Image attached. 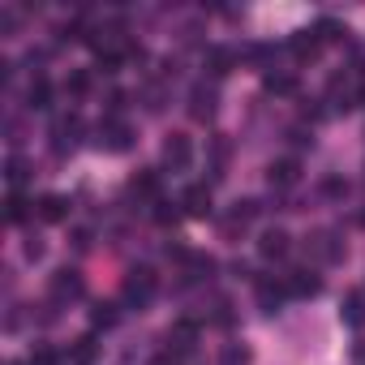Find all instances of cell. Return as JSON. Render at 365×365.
<instances>
[{
  "label": "cell",
  "mask_w": 365,
  "mask_h": 365,
  "mask_svg": "<svg viewBox=\"0 0 365 365\" xmlns=\"http://www.w3.org/2000/svg\"><path fill=\"white\" fill-rule=\"evenodd\" d=\"M120 292H125V301L129 305H150L155 301V292H159V275L150 271V267H129L125 271V284H120Z\"/></svg>",
  "instance_id": "cell-1"
},
{
  "label": "cell",
  "mask_w": 365,
  "mask_h": 365,
  "mask_svg": "<svg viewBox=\"0 0 365 365\" xmlns=\"http://www.w3.org/2000/svg\"><path fill=\"white\" fill-rule=\"evenodd\" d=\"M48 292H52V301H56V305H73V301H82V292H86V279H82V271H73V267H61V271L52 275Z\"/></svg>",
  "instance_id": "cell-2"
},
{
  "label": "cell",
  "mask_w": 365,
  "mask_h": 365,
  "mask_svg": "<svg viewBox=\"0 0 365 365\" xmlns=\"http://www.w3.org/2000/svg\"><path fill=\"white\" fill-rule=\"evenodd\" d=\"M129 142H133V129L125 120H116V116L99 120V129H95V146L99 150H129Z\"/></svg>",
  "instance_id": "cell-3"
},
{
  "label": "cell",
  "mask_w": 365,
  "mask_h": 365,
  "mask_svg": "<svg viewBox=\"0 0 365 365\" xmlns=\"http://www.w3.org/2000/svg\"><path fill=\"white\" fill-rule=\"evenodd\" d=\"M305 250H309V258H318V262H339L344 258V245L335 241V232H309L305 237Z\"/></svg>",
  "instance_id": "cell-4"
},
{
  "label": "cell",
  "mask_w": 365,
  "mask_h": 365,
  "mask_svg": "<svg viewBox=\"0 0 365 365\" xmlns=\"http://www.w3.org/2000/svg\"><path fill=\"white\" fill-rule=\"evenodd\" d=\"M190 159H194V142H190L185 133H168V142H163V163H168L172 172H180V168H190Z\"/></svg>",
  "instance_id": "cell-5"
},
{
  "label": "cell",
  "mask_w": 365,
  "mask_h": 365,
  "mask_svg": "<svg viewBox=\"0 0 365 365\" xmlns=\"http://www.w3.org/2000/svg\"><path fill=\"white\" fill-rule=\"evenodd\" d=\"M267 180H271V190H288V185H297V180H301V163L292 155L288 159H275L267 168Z\"/></svg>",
  "instance_id": "cell-6"
},
{
  "label": "cell",
  "mask_w": 365,
  "mask_h": 365,
  "mask_svg": "<svg viewBox=\"0 0 365 365\" xmlns=\"http://www.w3.org/2000/svg\"><path fill=\"white\" fill-rule=\"evenodd\" d=\"M190 116H194V120H211V116H215V86L198 82V86L190 91Z\"/></svg>",
  "instance_id": "cell-7"
},
{
  "label": "cell",
  "mask_w": 365,
  "mask_h": 365,
  "mask_svg": "<svg viewBox=\"0 0 365 365\" xmlns=\"http://www.w3.org/2000/svg\"><path fill=\"white\" fill-rule=\"evenodd\" d=\"M78 133H82V120H78V116H61L56 129H52V146H56V155L73 150V146H78Z\"/></svg>",
  "instance_id": "cell-8"
},
{
  "label": "cell",
  "mask_w": 365,
  "mask_h": 365,
  "mask_svg": "<svg viewBox=\"0 0 365 365\" xmlns=\"http://www.w3.org/2000/svg\"><path fill=\"white\" fill-rule=\"evenodd\" d=\"M180 207H185L194 220H207V215L215 211V207H211V190H207V185H190L185 194H180Z\"/></svg>",
  "instance_id": "cell-9"
},
{
  "label": "cell",
  "mask_w": 365,
  "mask_h": 365,
  "mask_svg": "<svg viewBox=\"0 0 365 365\" xmlns=\"http://www.w3.org/2000/svg\"><path fill=\"white\" fill-rule=\"evenodd\" d=\"M194 344H198V327H194V322H176V327L168 331V352H172V356L190 352Z\"/></svg>",
  "instance_id": "cell-10"
},
{
  "label": "cell",
  "mask_w": 365,
  "mask_h": 365,
  "mask_svg": "<svg viewBox=\"0 0 365 365\" xmlns=\"http://www.w3.org/2000/svg\"><path fill=\"white\" fill-rule=\"evenodd\" d=\"M39 220H43V224L69 220V198H65V194H43V198H39Z\"/></svg>",
  "instance_id": "cell-11"
},
{
  "label": "cell",
  "mask_w": 365,
  "mask_h": 365,
  "mask_svg": "<svg viewBox=\"0 0 365 365\" xmlns=\"http://www.w3.org/2000/svg\"><path fill=\"white\" fill-rule=\"evenodd\" d=\"M284 297H288V284H275V279H258V305H262L267 314H279Z\"/></svg>",
  "instance_id": "cell-12"
},
{
  "label": "cell",
  "mask_w": 365,
  "mask_h": 365,
  "mask_svg": "<svg viewBox=\"0 0 365 365\" xmlns=\"http://www.w3.org/2000/svg\"><path fill=\"white\" fill-rule=\"evenodd\" d=\"M318 52H322V39L314 35V26H309V31H297V35H292V56H297V61H314Z\"/></svg>",
  "instance_id": "cell-13"
},
{
  "label": "cell",
  "mask_w": 365,
  "mask_h": 365,
  "mask_svg": "<svg viewBox=\"0 0 365 365\" xmlns=\"http://www.w3.org/2000/svg\"><path fill=\"white\" fill-rule=\"evenodd\" d=\"M258 254H262V258H284V254H288V232H284V228H267L262 241H258Z\"/></svg>",
  "instance_id": "cell-14"
},
{
  "label": "cell",
  "mask_w": 365,
  "mask_h": 365,
  "mask_svg": "<svg viewBox=\"0 0 365 365\" xmlns=\"http://www.w3.org/2000/svg\"><path fill=\"white\" fill-rule=\"evenodd\" d=\"M318 288H322V279H318V275H309V271L288 275V297H318Z\"/></svg>",
  "instance_id": "cell-15"
},
{
  "label": "cell",
  "mask_w": 365,
  "mask_h": 365,
  "mask_svg": "<svg viewBox=\"0 0 365 365\" xmlns=\"http://www.w3.org/2000/svg\"><path fill=\"white\" fill-rule=\"evenodd\" d=\"M344 322H348V327H365V297H361V292H352V297L344 301Z\"/></svg>",
  "instance_id": "cell-16"
},
{
  "label": "cell",
  "mask_w": 365,
  "mask_h": 365,
  "mask_svg": "<svg viewBox=\"0 0 365 365\" xmlns=\"http://www.w3.org/2000/svg\"><path fill=\"white\" fill-rule=\"evenodd\" d=\"M207 69H211L215 78H224V73L232 69V52H224V48H211V52H207Z\"/></svg>",
  "instance_id": "cell-17"
},
{
  "label": "cell",
  "mask_w": 365,
  "mask_h": 365,
  "mask_svg": "<svg viewBox=\"0 0 365 365\" xmlns=\"http://www.w3.org/2000/svg\"><path fill=\"white\" fill-rule=\"evenodd\" d=\"M91 361H95V339L86 335V339H78L69 348V365H91Z\"/></svg>",
  "instance_id": "cell-18"
},
{
  "label": "cell",
  "mask_w": 365,
  "mask_h": 365,
  "mask_svg": "<svg viewBox=\"0 0 365 365\" xmlns=\"http://www.w3.org/2000/svg\"><path fill=\"white\" fill-rule=\"evenodd\" d=\"M267 91L271 95H292L297 91V78L292 73H267Z\"/></svg>",
  "instance_id": "cell-19"
},
{
  "label": "cell",
  "mask_w": 365,
  "mask_h": 365,
  "mask_svg": "<svg viewBox=\"0 0 365 365\" xmlns=\"http://www.w3.org/2000/svg\"><path fill=\"white\" fill-rule=\"evenodd\" d=\"M5 220H9V224H22V220H26V198H22L18 190L5 198Z\"/></svg>",
  "instance_id": "cell-20"
},
{
  "label": "cell",
  "mask_w": 365,
  "mask_h": 365,
  "mask_svg": "<svg viewBox=\"0 0 365 365\" xmlns=\"http://www.w3.org/2000/svg\"><path fill=\"white\" fill-rule=\"evenodd\" d=\"M26 99H31V108H48V99H52V86H48L43 78H35V82H31V91H26Z\"/></svg>",
  "instance_id": "cell-21"
},
{
  "label": "cell",
  "mask_w": 365,
  "mask_h": 365,
  "mask_svg": "<svg viewBox=\"0 0 365 365\" xmlns=\"http://www.w3.org/2000/svg\"><path fill=\"white\" fill-rule=\"evenodd\" d=\"M86 86H91V73H86V69H73V73H69V82H65V91H69V95H86Z\"/></svg>",
  "instance_id": "cell-22"
},
{
  "label": "cell",
  "mask_w": 365,
  "mask_h": 365,
  "mask_svg": "<svg viewBox=\"0 0 365 365\" xmlns=\"http://www.w3.org/2000/svg\"><path fill=\"white\" fill-rule=\"evenodd\" d=\"M5 176H9V185H14V190H18V185H22V180H26V163H22V159H18V155H14V159H9V163H5Z\"/></svg>",
  "instance_id": "cell-23"
},
{
  "label": "cell",
  "mask_w": 365,
  "mask_h": 365,
  "mask_svg": "<svg viewBox=\"0 0 365 365\" xmlns=\"http://www.w3.org/2000/svg\"><path fill=\"white\" fill-rule=\"evenodd\" d=\"M155 190H159V176H155V172L133 176V194H155Z\"/></svg>",
  "instance_id": "cell-24"
},
{
  "label": "cell",
  "mask_w": 365,
  "mask_h": 365,
  "mask_svg": "<svg viewBox=\"0 0 365 365\" xmlns=\"http://www.w3.org/2000/svg\"><path fill=\"white\" fill-rule=\"evenodd\" d=\"M314 35H318L322 43H335L344 31H339V22H318V26H314Z\"/></svg>",
  "instance_id": "cell-25"
},
{
  "label": "cell",
  "mask_w": 365,
  "mask_h": 365,
  "mask_svg": "<svg viewBox=\"0 0 365 365\" xmlns=\"http://www.w3.org/2000/svg\"><path fill=\"white\" fill-rule=\"evenodd\" d=\"M91 322H95V327H112V322H116V309H112V305H95Z\"/></svg>",
  "instance_id": "cell-26"
},
{
  "label": "cell",
  "mask_w": 365,
  "mask_h": 365,
  "mask_svg": "<svg viewBox=\"0 0 365 365\" xmlns=\"http://www.w3.org/2000/svg\"><path fill=\"white\" fill-rule=\"evenodd\" d=\"M26 361H31V365H56V352H52L48 344H39V348H35V352H31Z\"/></svg>",
  "instance_id": "cell-27"
},
{
  "label": "cell",
  "mask_w": 365,
  "mask_h": 365,
  "mask_svg": "<svg viewBox=\"0 0 365 365\" xmlns=\"http://www.w3.org/2000/svg\"><path fill=\"white\" fill-rule=\"evenodd\" d=\"M26 258H43V241H39V237L26 241Z\"/></svg>",
  "instance_id": "cell-28"
},
{
  "label": "cell",
  "mask_w": 365,
  "mask_h": 365,
  "mask_svg": "<svg viewBox=\"0 0 365 365\" xmlns=\"http://www.w3.org/2000/svg\"><path fill=\"white\" fill-rule=\"evenodd\" d=\"M245 361H250L245 348H228V365H245Z\"/></svg>",
  "instance_id": "cell-29"
},
{
  "label": "cell",
  "mask_w": 365,
  "mask_h": 365,
  "mask_svg": "<svg viewBox=\"0 0 365 365\" xmlns=\"http://www.w3.org/2000/svg\"><path fill=\"white\" fill-rule=\"evenodd\" d=\"M150 365H180V356H172V352H159V356H155Z\"/></svg>",
  "instance_id": "cell-30"
}]
</instances>
